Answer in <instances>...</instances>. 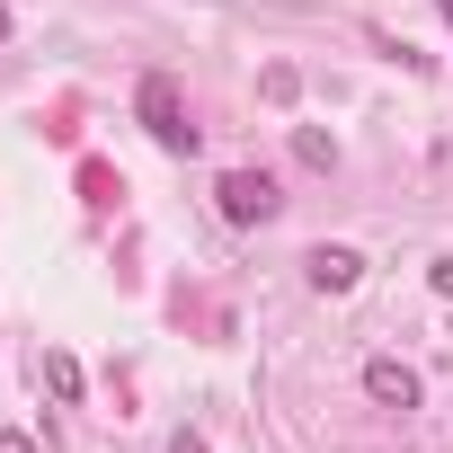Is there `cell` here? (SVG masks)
I'll use <instances>...</instances> for the list:
<instances>
[{
	"label": "cell",
	"mask_w": 453,
	"mask_h": 453,
	"mask_svg": "<svg viewBox=\"0 0 453 453\" xmlns=\"http://www.w3.org/2000/svg\"><path fill=\"white\" fill-rule=\"evenodd\" d=\"M0 453H36V435H19V426H0Z\"/></svg>",
	"instance_id": "cell-9"
},
{
	"label": "cell",
	"mask_w": 453,
	"mask_h": 453,
	"mask_svg": "<svg viewBox=\"0 0 453 453\" xmlns=\"http://www.w3.org/2000/svg\"><path fill=\"white\" fill-rule=\"evenodd\" d=\"M365 400H373V409H418V373H409L400 356H373V365H365Z\"/></svg>",
	"instance_id": "cell-4"
},
{
	"label": "cell",
	"mask_w": 453,
	"mask_h": 453,
	"mask_svg": "<svg viewBox=\"0 0 453 453\" xmlns=\"http://www.w3.org/2000/svg\"><path fill=\"white\" fill-rule=\"evenodd\" d=\"M303 276H311V294H356L365 258H356V250H338V241H320V250L303 258Z\"/></svg>",
	"instance_id": "cell-3"
},
{
	"label": "cell",
	"mask_w": 453,
	"mask_h": 453,
	"mask_svg": "<svg viewBox=\"0 0 453 453\" xmlns=\"http://www.w3.org/2000/svg\"><path fill=\"white\" fill-rule=\"evenodd\" d=\"M294 160H303V169H338V142H329L320 125H294Z\"/></svg>",
	"instance_id": "cell-7"
},
{
	"label": "cell",
	"mask_w": 453,
	"mask_h": 453,
	"mask_svg": "<svg viewBox=\"0 0 453 453\" xmlns=\"http://www.w3.org/2000/svg\"><path fill=\"white\" fill-rule=\"evenodd\" d=\"M169 453H204V435H196V426H178V435H169Z\"/></svg>",
	"instance_id": "cell-10"
},
{
	"label": "cell",
	"mask_w": 453,
	"mask_h": 453,
	"mask_svg": "<svg viewBox=\"0 0 453 453\" xmlns=\"http://www.w3.org/2000/svg\"><path fill=\"white\" fill-rule=\"evenodd\" d=\"M435 10H444V27H453V0H435Z\"/></svg>",
	"instance_id": "cell-12"
},
{
	"label": "cell",
	"mask_w": 453,
	"mask_h": 453,
	"mask_svg": "<svg viewBox=\"0 0 453 453\" xmlns=\"http://www.w3.org/2000/svg\"><path fill=\"white\" fill-rule=\"evenodd\" d=\"M81 196H89V213H107V204L125 196V178H116L107 160H81Z\"/></svg>",
	"instance_id": "cell-5"
},
{
	"label": "cell",
	"mask_w": 453,
	"mask_h": 453,
	"mask_svg": "<svg viewBox=\"0 0 453 453\" xmlns=\"http://www.w3.org/2000/svg\"><path fill=\"white\" fill-rule=\"evenodd\" d=\"M45 391H54L63 409H81V365H72L63 347H45Z\"/></svg>",
	"instance_id": "cell-6"
},
{
	"label": "cell",
	"mask_w": 453,
	"mask_h": 453,
	"mask_svg": "<svg viewBox=\"0 0 453 453\" xmlns=\"http://www.w3.org/2000/svg\"><path fill=\"white\" fill-rule=\"evenodd\" d=\"M134 116H142V134L160 142V151H196V125H187V98H178V81L169 72H142V89H134Z\"/></svg>",
	"instance_id": "cell-1"
},
{
	"label": "cell",
	"mask_w": 453,
	"mask_h": 453,
	"mask_svg": "<svg viewBox=\"0 0 453 453\" xmlns=\"http://www.w3.org/2000/svg\"><path fill=\"white\" fill-rule=\"evenodd\" d=\"M213 204H222V222H276L285 213V196H276V178L267 169H222V187H213Z\"/></svg>",
	"instance_id": "cell-2"
},
{
	"label": "cell",
	"mask_w": 453,
	"mask_h": 453,
	"mask_svg": "<svg viewBox=\"0 0 453 453\" xmlns=\"http://www.w3.org/2000/svg\"><path fill=\"white\" fill-rule=\"evenodd\" d=\"M426 285H435V294L453 303V258H426Z\"/></svg>",
	"instance_id": "cell-8"
},
{
	"label": "cell",
	"mask_w": 453,
	"mask_h": 453,
	"mask_svg": "<svg viewBox=\"0 0 453 453\" xmlns=\"http://www.w3.org/2000/svg\"><path fill=\"white\" fill-rule=\"evenodd\" d=\"M0 45H10V10H0Z\"/></svg>",
	"instance_id": "cell-11"
}]
</instances>
